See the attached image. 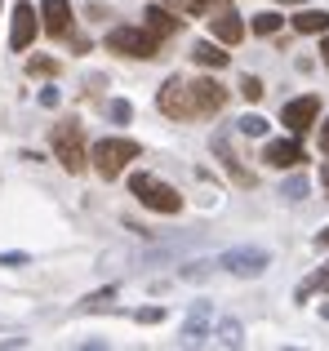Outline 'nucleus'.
I'll return each mask as SVG.
<instances>
[{
  "instance_id": "nucleus-5",
  "label": "nucleus",
  "mask_w": 329,
  "mask_h": 351,
  "mask_svg": "<svg viewBox=\"0 0 329 351\" xmlns=\"http://www.w3.org/2000/svg\"><path fill=\"white\" fill-rule=\"evenodd\" d=\"M156 107L169 120H196V107H191V80H182V76H169L160 85V94H156Z\"/></svg>"
},
{
  "instance_id": "nucleus-14",
  "label": "nucleus",
  "mask_w": 329,
  "mask_h": 351,
  "mask_svg": "<svg viewBox=\"0 0 329 351\" xmlns=\"http://www.w3.org/2000/svg\"><path fill=\"white\" fill-rule=\"evenodd\" d=\"M214 152H218V160H223V169L232 173V178L241 182V187H254V173L245 169V165H241V156L232 152V138H227V134H214Z\"/></svg>"
},
{
  "instance_id": "nucleus-13",
  "label": "nucleus",
  "mask_w": 329,
  "mask_h": 351,
  "mask_svg": "<svg viewBox=\"0 0 329 351\" xmlns=\"http://www.w3.org/2000/svg\"><path fill=\"white\" fill-rule=\"evenodd\" d=\"M40 27L49 36H58V40H67V32H71V5H67V0H40Z\"/></svg>"
},
{
  "instance_id": "nucleus-32",
  "label": "nucleus",
  "mask_w": 329,
  "mask_h": 351,
  "mask_svg": "<svg viewBox=\"0 0 329 351\" xmlns=\"http://www.w3.org/2000/svg\"><path fill=\"white\" fill-rule=\"evenodd\" d=\"M321 182H325V196H329V160L321 165Z\"/></svg>"
},
{
  "instance_id": "nucleus-15",
  "label": "nucleus",
  "mask_w": 329,
  "mask_h": 351,
  "mask_svg": "<svg viewBox=\"0 0 329 351\" xmlns=\"http://www.w3.org/2000/svg\"><path fill=\"white\" fill-rule=\"evenodd\" d=\"M191 58H196V67H209V71H223L227 62H232V53H223V45H218V40H200L196 49H191Z\"/></svg>"
},
{
  "instance_id": "nucleus-12",
  "label": "nucleus",
  "mask_w": 329,
  "mask_h": 351,
  "mask_svg": "<svg viewBox=\"0 0 329 351\" xmlns=\"http://www.w3.org/2000/svg\"><path fill=\"white\" fill-rule=\"evenodd\" d=\"M143 27H147V32L164 45L169 36L182 32V14H173L169 5H147V9H143Z\"/></svg>"
},
{
  "instance_id": "nucleus-2",
  "label": "nucleus",
  "mask_w": 329,
  "mask_h": 351,
  "mask_svg": "<svg viewBox=\"0 0 329 351\" xmlns=\"http://www.w3.org/2000/svg\"><path fill=\"white\" fill-rule=\"evenodd\" d=\"M49 147H53V156H58V165H62L67 173H85V169H89V147H85V134H80L76 120H62V125H53Z\"/></svg>"
},
{
  "instance_id": "nucleus-24",
  "label": "nucleus",
  "mask_w": 329,
  "mask_h": 351,
  "mask_svg": "<svg viewBox=\"0 0 329 351\" xmlns=\"http://www.w3.org/2000/svg\"><path fill=\"white\" fill-rule=\"evenodd\" d=\"M241 94H245V103H258L267 89H263V80H258V76H241Z\"/></svg>"
},
{
  "instance_id": "nucleus-21",
  "label": "nucleus",
  "mask_w": 329,
  "mask_h": 351,
  "mask_svg": "<svg viewBox=\"0 0 329 351\" xmlns=\"http://www.w3.org/2000/svg\"><path fill=\"white\" fill-rule=\"evenodd\" d=\"M236 129H241L245 138H263V134H267V120H263V116H241Z\"/></svg>"
},
{
  "instance_id": "nucleus-28",
  "label": "nucleus",
  "mask_w": 329,
  "mask_h": 351,
  "mask_svg": "<svg viewBox=\"0 0 329 351\" xmlns=\"http://www.w3.org/2000/svg\"><path fill=\"white\" fill-rule=\"evenodd\" d=\"M280 196H289V200H303V196H307V178H289L285 187H280Z\"/></svg>"
},
{
  "instance_id": "nucleus-16",
  "label": "nucleus",
  "mask_w": 329,
  "mask_h": 351,
  "mask_svg": "<svg viewBox=\"0 0 329 351\" xmlns=\"http://www.w3.org/2000/svg\"><path fill=\"white\" fill-rule=\"evenodd\" d=\"M205 338H209V307H196V311H191V320H187V329H182V338H178V343H182V347H200Z\"/></svg>"
},
{
  "instance_id": "nucleus-29",
  "label": "nucleus",
  "mask_w": 329,
  "mask_h": 351,
  "mask_svg": "<svg viewBox=\"0 0 329 351\" xmlns=\"http://www.w3.org/2000/svg\"><path fill=\"white\" fill-rule=\"evenodd\" d=\"M134 320H138V325H160L164 311L160 307H138V311H134Z\"/></svg>"
},
{
  "instance_id": "nucleus-3",
  "label": "nucleus",
  "mask_w": 329,
  "mask_h": 351,
  "mask_svg": "<svg viewBox=\"0 0 329 351\" xmlns=\"http://www.w3.org/2000/svg\"><path fill=\"white\" fill-rule=\"evenodd\" d=\"M130 191H134V200H138L143 209H151V214H178L182 209V196H178V187H169V182H160L156 173H134L130 178Z\"/></svg>"
},
{
  "instance_id": "nucleus-6",
  "label": "nucleus",
  "mask_w": 329,
  "mask_h": 351,
  "mask_svg": "<svg viewBox=\"0 0 329 351\" xmlns=\"http://www.w3.org/2000/svg\"><path fill=\"white\" fill-rule=\"evenodd\" d=\"M316 120H321V98H316V94L289 98V103L280 107V125H285V129H289V134H294V138H303L307 129L316 125Z\"/></svg>"
},
{
  "instance_id": "nucleus-4",
  "label": "nucleus",
  "mask_w": 329,
  "mask_h": 351,
  "mask_svg": "<svg viewBox=\"0 0 329 351\" xmlns=\"http://www.w3.org/2000/svg\"><path fill=\"white\" fill-rule=\"evenodd\" d=\"M107 49L121 53V58H160V40L147 32V27H112L107 32Z\"/></svg>"
},
{
  "instance_id": "nucleus-20",
  "label": "nucleus",
  "mask_w": 329,
  "mask_h": 351,
  "mask_svg": "<svg viewBox=\"0 0 329 351\" xmlns=\"http://www.w3.org/2000/svg\"><path fill=\"white\" fill-rule=\"evenodd\" d=\"M214 343H223V347H241V325H236V320H223V325L214 329Z\"/></svg>"
},
{
  "instance_id": "nucleus-27",
  "label": "nucleus",
  "mask_w": 329,
  "mask_h": 351,
  "mask_svg": "<svg viewBox=\"0 0 329 351\" xmlns=\"http://www.w3.org/2000/svg\"><path fill=\"white\" fill-rule=\"evenodd\" d=\"M209 271H214V263H191V267H182V271H178V280H205Z\"/></svg>"
},
{
  "instance_id": "nucleus-34",
  "label": "nucleus",
  "mask_w": 329,
  "mask_h": 351,
  "mask_svg": "<svg viewBox=\"0 0 329 351\" xmlns=\"http://www.w3.org/2000/svg\"><path fill=\"white\" fill-rule=\"evenodd\" d=\"M321 58H325V67H329V36L321 40Z\"/></svg>"
},
{
  "instance_id": "nucleus-17",
  "label": "nucleus",
  "mask_w": 329,
  "mask_h": 351,
  "mask_svg": "<svg viewBox=\"0 0 329 351\" xmlns=\"http://www.w3.org/2000/svg\"><path fill=\"white\" fill-rule=\"evenodd\" d=\"M294 32H303V36L329 32V9H303V14H294Z\"/></svg>"
},
{
  "instance_id": "nucleus-8",
  "label": "nucleus",
  "mask_w": 329,
  "mask_h": 351,
  "mask_svg": "<svg viewBox=\"0 0 329 351\" xmlns=\"http://www.w3.org/2000/svg\"><path fill=\"white\" fill-rule=\"evenodd\" d=\"M9 18H14V23H9V49H14V53H23L27 45L36 40V32H40V23H36L40 14H36V5H32V0H18Z\"/></svg>"
},
{
  "instance_id": "nucleus-11",
  "label": "nucleus",
  "mask_w": 329,
  "mask_h": 351,
  "mask_svg": "<svg viewBox=\"0 0 329 351\" xmlns=\"http://www.w3.org/2000/svg\"><path fill=\"white\" fill-rule=\"evenodd\" d=\"M307 156H303V143L298 138H276V143L263 147V165H271V169H298Z\"/></svg>"
},
{
  "instance_id": "nucleus-7",
  "label": "nucleus",
  "mask_w": 329,
  "mask_h": 351,
  "mask_svg": "<svg viewBox=\"0 0 329 351\" xmlns=\"http://www.w3.org/2000/svg\"><path fill=\"white\" fill-rule=\"evenodd\" d=\"M218 267L232 276H241V280H249V276H263L271 267V254L267 249H227L223 258H218Z\"/></svg>"
},
{
  "instance_id": "nucleus-33",
  "label": "nucleus",
  "mask_w": 329,
  "mask_h": 351,
  "mask_svg": "<svg viewBox=\"0 0 329 351\" xmlns=\"http://www.w3.org/2000/svg\"><path fill=\"white\" fill-rule=\"evenodd\" d=\"M316 245H321V249H329V227H325L321 236H316Z\"/></svg>"
},
{
  "instance_id": "nucleus-22",
  "label": "nucleus",
  "mask_w": 329,
  "mask_h": 351,
  "mask_svg": "<svg viewBox=\"0 0 329 351\" xmlns=\"http://www.w3.org/2000/svg\"><path fill=\"white\" fill-rule=\"evenodd\" d=\"M27 76H58V58H27Z\"/></svg>"
},
{
  "instance_id": "nucleus-30",
  "label": "nucleus",
  "mask_w": 329,
  "mask_h": 351,
  "mask_svg": "<svg viewBox=\"0 0 329 351\" xmlns=\"http://www.w3.org/2000/svg\"><path fill=\"white\" fill-rule=\"evenodd\" d=\"M27 254H0V267H23Z\"/></svg>"
},
{
  "instance_id": "nucleus-9",
  "label": "nucleus",
  "mask_w": 329,
  "mask_h": 351,
  "mask_svg": "<svg viewBox=\"0 0 329 351\" xmlns=\"http://www.w3.org/2000/svg\"><path fill=\"white\" fill-rule=\"evenodd\" d=\"M209 32H214L218 45H241L245 40V23H241V14H236L227 0H218V5L209 9Z\"/></svg>"
},
{
  "instance_id": "nucleus-26",
  "label": "nucleus",
  "mask_w": 329,
  "mask_h": 351,
  "mask_svg": "<svg viewBox=\"0 0 329 351\" xmlns=\"http://www.w3.org/2000/svg\"><path fill=\"white\" fill-rule=\"evenodd\" d=\"M107 116H112V120H116V125H125V120H130V116H134V107H130V103H125V98H112V103H107Z\"/></svg>"
},
{
  "instance_id": "nucleus-1",
  "label": "nucleus",
  "mask_w": 329,
  "mask_h": 351,
  "mask_svg": "<svg viewBox=\"0 0 329 351\" xmlns=\"http://www.w3.org/2000/svg\"><path fill=\"white\" fill-rule=\"evenodd\" d=\"M138 156H143V147L134 143V138H98V143L89 147V169L112 182V178H121Z\"/></svg>"
},
{
  "instance_id": "nucleus-23",
  "label": "nucleus",
  "mask_w": 329,
  "mask_h": 351,
  "mask_svg": "<svg viewBox=\"0 0 329 351\" xmlns=\"http://www.w3.org/2000/svg\"><path fill=\"white\" fill-rule=\"evenodd\" d=\"M280 23H285L280 14H258V18H254V32H258V36H276Z\"/></svg>"
},
{
  "instance_id": "nucleus-18",
  "label": "nucleus",
  "mask_w": 329,
  "mask_h": 351,
  "mask_svg": "<svg viewBox=\"0 0 329 351\" xmlns=\"http://www.w3.org/2000/svg\"><path fill=\"white\" fill-rule=\"evenodd\" d=\"M160 5H169L173 14H182V18H209V9H214L218 0H160Z\"/></svg>"
},
{
  "instance_id": "nucleus-25",
  "label": "nucleus",
  "mask_w": 329,
  "mask_h": 351,
  "mask_svg": "<svg viewBox=\"0 0 329 351\" xmlns=\"http://www.w3.org/2000/svg\"><path fill=\"white\" fill-rule=\"evenodd\" d=\"M112 298H116V289H103V293H89V298L80 302V311H103V307H112Z\"/></svg>"
},
{
  "instance_id": "nucleus-19",
  "label": "nucleus",
  "mask_w": 329,
  "mask_h": 351,
  "mask_svg": "<svg viewBox=\"0 0 329 351\" xmlns=\"http://www.w3.org/2000/svg\"><path fill=\"white\" fill-rule=\"evenodd\" d=\"M316 289H321V293H329V263H325V267H321V271H316L307 285H298V302H303V298H312Z\"/></svg>"
},
{
  "instance_id": "nucleus-31",
  "label": "nucleus",
  "mask_w": 329,
  "mask_h": 351,
  "mask_svg": "<svg viewBox=\"0 0 329 351\" xmlns=\"http://www.w3.org/2000/svg\"><path fill=\"white\" fill-rule=\"evenodd\" d=\"M321 152L329 156V120H325V125H321Z\"/></svg>"
},
{
  "instance_id": "nucleus-10",
  "label": "nucleus",
  "mask_w": 329,
  "mask_h": 351,
  "mask_svg": "<svg viewBox=\"0 0 329 351\" xmlns=\"http://www.w3.org/2000/svg\"><path fill=\"white\" fill-rule=\"evenodd\" d=\"M191 107H196V120H205V116H218L227 107V89L218 85L214 76H205V80H191Z\"/></svg>"
}]
</instances>
